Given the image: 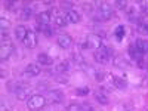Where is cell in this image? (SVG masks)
Here are the masks:
<instances>
[{"label":"cell","mask_w":148,"mask_h":111,"mask_svg":"<svg viewBox=\"0 0 148 111\" xmlns=\"http://www.w3.org/2000/svg\"><path fill=\"white\" fill-rule=\"evenodd\" d=\"M8 40H9L8 31H2V42H8Z\"/></svg>","instance_id":"27"},{"label":"cell","mask_w":148,"mask_h":111,"mask_svg":"<svg viewBox=\"0 0 148 111\" xmlns=\"http://www.w3.org/2000/svg\"><path fill=\"white\" fill-rule=\"evenodd\" d=\"M111 16H114L113 8H111L110 3H98V18L102 21H108L111 19Z\"/></svg>","instance_id":"4"},{"label":"cell","mask_w":148,"mask_h":111,"mask_svg":"<svg viewBox=\"0 0 148 111\" xmlns=\"http://www.w3.org/2000/svg\"><path fill=\"white\" fill-rule=\"evenodd\" d=\"M0 52H2V55H0V59H2V62H5V61L12 55V52H14V43H12L10 40L2 42V49H0Z\"/></svg>","instance_id":"5"},{"label":"cell","mask_w":148,"mask_h":111,"mask_svg":"<svg viewBox=\"0 0 148 111\" xmlns=\"http://www.w3.org/2000/svg\"><path fill=\"white\" fill-rule=\"evenodd\" d=\"M43 111H52V110H43Z\"/></svg>","instance_id":"29"},{"label":"cell","mask_w":148,"mask_h":111,"mask_svg":"<svg viewBox=\"0 0 148 111\" xmlns=\"http://www.w3.org/2000/svg\"><path fill=\"white\" fill-rule=\"evenodd\" d=\"M37 61H39V64H42V65H52L53 64L52 56H49L47 53H39L37 55Z\"/></svg>","instance_id":"13"},{"label":"cell","mask_w":148,"mask_h":111,"mask_svg":"<svg viewBox=\"0 0 148 111\" xmlns=\"http://www.w3.org/2000/svg\"><path fill=\"white\" fill-rule=\"evenodd\" d=\"M58 45L62 47V49H70L71 47V45H73V39L68 36V34H61V36H58Z\"/></svg>","instance_id":"7"},{"label":"cell","mask_w":148,"mask_h":111,"mask_svg":"<svg viewBox=\"0 0 148 111\" xmlns=\"http://www.w3.org/2000/svg\"><path fill=\"white\" fill-rule=\"evenodd\" d=\"M101 46H102V39L98 34H89L83 43V49H93V51L99 49Z\"/></svg>","instance_id":"3"},{"label":"cell","mask_w":148,"mask_h":111,"mask_svg":"<svg viewBox=\"0 0 148 111\" xmlns=\"http://www.w3.org/2000/svg\"><path fill=\"white\" fill-rule=\"evenodd\" d=\"M111 79H113V83H114V86H116L117 89H121V90H125V89L127 88V83H126V80L123 79V77H119V76H113Z\"/></svg>","instance_id":"15"},{"label":"cell","mask_w":148,"mask_h":111,"mask_svg":"<svg viewBox=\"0 0 148 111\" xmlns=\"http://www.w3.org/2000/svg\"><path fill=\"white\" fill-rule=\"evenodd\" d=\"M73 2H62V3H61V6H62L64 9H68V10H71L73 9Z\"/></svg>","instance_id":"26"},{"label":"cell","mask_w":148,"mask_h":111,"mask_svg":"<svg viewBox=\"0 0 148 111\" xmlns=\"http://www.w3.org/2000/svg\"><path fill=\"white\" fill-rule=\"evenodd\" d=\"M67 19H68V22H73V24H77L80 19H82V16H80V14L77 10H74V9H71V10H68L67 12Z\"/></svg>","instance_id":"14"},{"label":"cell","mask_w":148,"mask_h":111,"mask_svg":"<svg viewBox=\"0 0 148 111\" xmlns=\"http://www.w3.org/2000/svg\"><path fill=\"white\" fill-rule=\"evenodd\" d=\"M90 90H89V88H80V89H77L76 90V95H80V96H84V95H88Z\"/></svg>","instance_id":"23"},{"label":"cell","mask_w":148,"mask_h":111,"mask_svg":"<svg viewBox=\"0 0 148 111\" xmlns=\"http://www.w3.org/2000/svg\"><path fill=\"white\" fill-rule=\"evenodd\" d=\"M67 111H93V110L88 104H71L68 105Z\"/></svg>","instance_id":"11"},{"label":"cell","mask_w":148,"mask_h":111,"mask_svg":"<svg viewBox=\"0 0 148 111\" xmlns=\"http://www.w3.org/2000/svg\"><path fill=\"white\" fill-rule=\"evenodd\" d=\"M53 24L58 27V28H64V27H67V24H68V19H67V15H56L55 18H53Z\"/></svg>","instance_id":"12"},{"label":"cell","mask_w":148,"mask_h":111,"mask_svg":"<svg viewBox=\"0 0 148 111\" xmlns=\"http://www.w3.org/2000/svg\"><path fill=\"white\" fill-rule=\"evenodd\" d=\"M68 68H70L68 61H61L59 64H56V65H55V71H56L58 74H62V73L68 71Z\"/></svg>","instance_id":"17"},{"label":"cell","mask_w":148,"mask_h":111,"mask_svg":"<svg viewBox=\"0 0 148 111\" xmlns=\"http://www.w3.org/2000/svg\"><path fill=\"white\" fill-rule=\"evenodd\" d=\"M95 98H96V101L99 102V104H102V105H107V104H108V98H107L104 93L98 92V93H95Z\"/></svg>","instance_id":"21"},{"label":"cell","mask_w":148,"mask_h":111,"mask_svg":"<svg viewBox=\"0 0 148 111\" xmlns=\"http://www.w3.org/2000/svg\"><path fill=\"white\" fill-rule=\"evenodd\" d=\"M46 104H47L46 96L37 95V93H36V95H30V98L27 99V107H28V110H31V111L42 110V108L46 107Z\"/></svg>","instance_id":"2"},{"label":"cell","mask_w":148,"mask_h":111,"mask_svg":"<svg viewBox=\"0 0 148 111\" xmlns=\"http://www.w3.org/2000/svg\"><path fill=\"white\" fill-rule=\"evenodd\" d=\"M114 64H116L117 67H129V65H130L129 61H127L125 56H116V58H114Z\"/></svg>","instance_id":"18"},{"label":"cell","mask_w":148,"mask_h":111,"mask_svg":"<svg viewBox=\"0 0 148 111\" xmlns=\"http://www.w3.org/2000/svg\"><path fill=\"white\" fill-rule=\"evenodd\" d=\"M22 43L25 45V47H28V49H34L37 46V36H36V33L33 30H28L25 39H24Z\"/></svg>","instance_id":"6"},{"label":"cell","mask_w":148,"mask_h":111,"mask_svg":"<svg viewBox=\"0 0 148 111\" xmlns=\"http://www.w3.org/2000/svg\"><path fill=\"white\" fill-rule=\"evenodd\" d=\"M31 15H33V9H31V8H28V6H25V8L22 9V12H21V19L27 21V19H30V18H31Z\"/></svg>","instance_id":"19"},{"label":"cell","mask_w":148,"mask_h":111,"mask_svg":"<svg viewBox=\"0 0 148 111\" xmlns=\"http://www.w3.org/2000/svg\"><path fill=\"white\" fill-rule=\"evenodd\" d=\"M51 15H52V12H49V10L42 12V14L37 15V22H39V25H49L51 18H52Z\"/></svg>","instance_id":"9"},{"label":"cell","mask_w":148,"mask_h":111,"mask_svg":"<svg viewBox=\"0 0 148 111\" xmlns=\"http://www.w3.org/2000/svg\"><path fill=\"white\" fill-rule=\"evenodd\" d=\"M14 5H16L15 2H5V6L8 8V9H10V8H14Z\"/></svg>","instance_id":"28"},{"label":"cell","mask_w":148,"mask_h":111,"mask_svg":"<svg viewBox=\"0 0 148 111\" xmlns=\"http://www.w3.org/2000/svg\"><path fill=\"white\" fill-rule=\"evenodd\" d=\"M0 27H2V31H8V28L10 27V22L5 18H0Z\"/></svg>","instance_id":"22"},{"label":"cell","mask_w":148,"mask_h":111,"mask_svg":"<svg viewBox=\"0 0 148 111\" xmlns=\"http://www.w3.org/2000/svg\"><path fill=\"white\" fill-rule=\"evenodd\" d=\"M40 71L42 70H40V67L37 64H28L24 74H25L27 77H36V76H39V74H40Z\"/></svg>","instance_id":"8"},{"label":"cell","mask_w":148,"mask_h":111,"mask_svg":"<svg viewBox=\"0 0 148 111\" xmlns=\"http://www.w3.org/2000/svg\"><path fill=\"white\" fill-rule=\"evenodd\" d=\"M27 28L24 27V25H18L16 28H15V36H16V39L18 40H21V42H24V39H25V36H27Z\"/></svg>","instance_id":"16"},{"label":"cell","mask_w":148,"mask_h":111,"mask_svg":"<svg viewBox=\"0 0 148 111\" xmlns=\"http://www.w3.org/2000/svg\"><path fill=\"white\" fill-rule=\"evenodd\" d=\"M47 98L52 102L61 104V102H62V99H64V95H62V92H59V90H49L47 92Z\"/></svg>","instance_id":"10"},{"label":"cell","mask_w":148,"mask_h":111,"mask_svg":"<svg viewBox=\"0 0 148 111\" xmlns=\"http://www.w3.org/2000/svg\"><path fill=\"white\" fill-rule=\"evenodd\" d=\"M95 79H96L98 82H102V80L105 79V73H102V71H95Z\"/></svg>","instance_id":"24"},{"label":"cell","mask_w":148,"mask_h":111,"mask_svg":"<svg viewBox=\"0 0 148 111\" xmlns=\"http://www.w3.org/2000/svg\"><path fill=\"white\" fill-rule=\"evenodd\" d=\"M93 58L98 64H107L108 61L113 58V49L108 46H101L93 52Z\"/></svg>","instance_id":"1"},{"label":"cell","mask_w":148,"mask_h":111,"mask_svg":"<svg viewBox=\"0 0 148 111\" xmlns=\"http://www.w3.org/2000/svg\"><path fill=\"white\" fill-rule=\"evenodd\" d=\"M114 36H116L117 40H121L123 37H125V27H123V25H119V27L116 28V31H114Z\"/></svg>","instance_id":"20"},{"label":"cell","mask_w":148,"mask_h":111,"mask_svg":"<svg viewBox=\"0 0 148 111\" xmlns=\"http://www.w3.org/2000/svg\"><path fill=\"white\" fill-rule=\"evenodd\" d=\"M116 5L119 9H127V2H123V0H117Z\"/></svg>","instance_id":"25"}]
</instances>
